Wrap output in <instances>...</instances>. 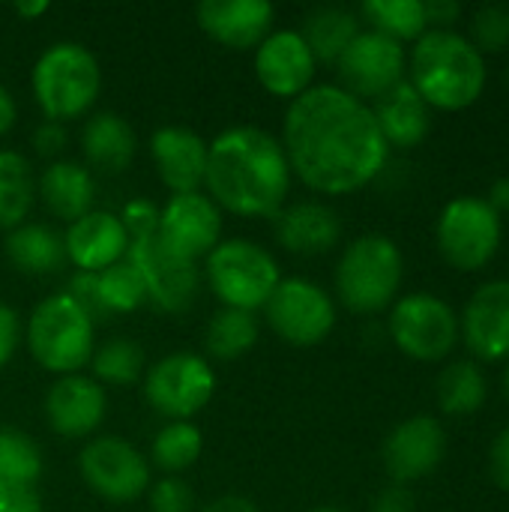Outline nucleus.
Instances as JSON below:
<instances>
[{"label": "nucleus", "instance_id": "obj_27", "mask_svg": "<svg viewBox=\"0 0 509 512\" xmlns=\"http://www.w3.org/2000/svg\"><path fill=\"white\" fill-rule=\"evenodd\" d=\"M6 258L18 273L27 276H48L66 264L63 234L42 222H24L6 234Z\"/></svg>", "mask_w": 509, "mask_h": 512}, {"label": "nucleus", "instance_id": "obj_49", "mask_svg": "<svg viewBox=\"0 0 509 512\" xmlns=\"http://www.w3.org/2000/svg\"><path fill=\"white\" fill-rule=\"evenodd\" d=\"M486 201L492 204V210H495L498 216H501V213H509V177H501V180L492 183Z\"/></svg>", "mask_w": 509, "mask_h": 512}, {"label": "nucleus", "instance_id": "obj_4", "mask_svg": "<svg viewBox=\"0 0 509 512\" xmlns=\"http://www.w3.org/2000/svg\"><path fill=\"white\" fill-rule=\"evenodd\" d=\"M102 90V69L90 48L54 42L33 63V96L45 120L63 123L93 108Z\"/></svg>", "mask_w": 509, "mask_h": 512}, {"label": "nucleus", "instance_id": "obj_25", "mask_svg": "<svg viewBox=\"0 0 509 512\" xmlns=\"http://www.w3.org/2000/svg\"><path fill=\"white\" fill-rule=\"evenodd\" d=\"M36 192L42 198V204L63 222H75L81 216H87L93 210V201H96V183H93V174L78 165V162H69V159H60V162H51L39 183H36Z\"/></svg>", "mask_w": 509, "mask_h": 512}, {"label": "nucleus", "instance_id": "obj_31", "mask_svg": "<svg viewBox=\"0 0 509 512\" xmlns=\"http://www.w3.org/2000/svg\"><path fill=\"white\" fill-rule=\"evenodd\" d=\"M207 354L213 360L231 363L237 357H243L246 351H252V345L258 342V321L255 312H243V309H228L222 306L210 324H207Z\"/></svg>", "mask_w": 509, "mask_h": 512}, {"label": "nucleus", "instance_id": "obj_1", "mask_svg": "<svg viewBox=\"0 0 509 512\" xmlns=\"http://www.w3.org/2000/svg\"><path fill=\"white\" fill-rule=\"evenodd\" d=\"M282 147L291 174L324 195H351L369 186L390 159L372 108L339 84H312L291 99Z\"/></svg>", "mask_w": 509, "mask_h": 512}, {"label": "nucleus", "instance_id": "obj_19", "mask_svg": "<svg viewBox=\"0 0 509 512\" xmlns=\"http://www.w3.org/2000/svg\"><path fill=\"white\" fill-rule=\"evenodd\" d=\"M195 18L213 42L246 51L273 33L276 9L267 0H201Z\"/></svg>", "mask_w": 509, "mask_h": 512}, {"label": "nucleus", "instance_id": "obj_36", "mask_svg": "<svg viewBox=\"0 0 509 512\" xmlns=\"http://www.w3.org/2000/svg\"><path fill=\"white\" fill-rule=\"evenodd\" d=\"M96 282H99V297H102L108 315H120V312L126 315V312H135L147 303L144 282L126 258L111 264L108 270L96 273Z\"/></svg>", "mask_w": 509, "mask_h": 512}, {"label": "nucleus", "instance_id": "obj_37", "mask_svg": "<svg viewBox=\"0 0 509 512\" xmlns=\"http://www.w3.org/2000/svg\"><path fill=\"white\" fill-rule=\"evenodd\" d=\"M474 45L477 51H507L509 48V3H483L474 12Z\"/></svg>", "mask_w": 509, "mask_h": 512}, {"label": "nucleus", "instance_id": "obj_35", "mask_svg": "<svg viewBox=\"0 0 509 512\" xmlns=\"http://www.w3.org/2000/svg\"><path fill=\"white\" fill-rule=\"evenodd\" d=\"M42 474L39 447L18 429L0 426V483L33 486Z\"/></svg>", "mask_w": 509, "mask_h": 512}, {"label": "nucleus", "instance_id": "obj_2", "mask_svg": "<svg viewBox=\"0 0 509 512\" xmlns=\"http://www.w3.org/2000/svg\"><path fill=\"white\" fill-rule=\"evenodd\" d=\"M204 186L219 210L261 219L276 216L291 192V165L279 138L255 126H234L207 144Z\"/></svg>", "mask_w": 509, "mask_h": 512}, {"label": "nucleus", "instance_id": "obj_3", "mask_svg": "<svg viewBox=\"0 0 509 512\" xmlns=\"http://www.w3.org/2000/svg\"><path fill=\"white\" fill-rule=\"evenodd\" d=\"M411 84L429 108L462 111L486 87V60L456 30H426L411 51Z\"/></svg>", "mask_w": 509, "mask_h": 512}, {"label": "nucleus", "instance_id": "obj_45", "mask_svg": "<svg viewBox=\"0 0 509 512\" xmlns=\"http://www.w3.org/2000/svg\"><path fill=\"white\" fill-rule=\"evenodd\" d=\"M417 510V504H414V495L408 492V486H390V489H384L378 498H375V504H372V512H414Z\"/></svg>", "mask_w": 509, "mask_h": 512}, {"label": "nucleus", "instance_id": "obj_30", "mask_svg": "<svg viewBox=\"0 0 509 512\" xmlns=\"http://www.w3.org/2000/svg\"><path fill=\"white\" fill-rule=\"evenodd\" d=\"M486 396H489L486 375L471 360L450 363L438 378V405L444 414H453V417L477 414L486 405Z\"/></svg>", "mask_w": 509, "mask_h": 512}, {"label": "nucleus", "instance_id": "obj_23", "mask_svg": "<svg viewBox=\"0 0 509 512\" xmlns=\"http://www.w3.org/2000/svg\"><path fill=\"white\" fill-rule=\"evenodd\" d=\"M276 240L297 255H321L342 237L339 213L321 201H297L276 216Z\"/></svg>", "mask_w": 509, "mask_h": 512}, {"label": "nucleus", "instance_id": "obj_28", "mask_svg": "<svg viewBox=\"0 0 509 512\" xmlns=\"http://www.w3.org/2000/svg\"><path fill=\"white\" fill-rule=\"evenodd\" d=\"M357 33H360V21L345 6H318L315 12L306 15V24L300 30L315 63H336Z\"/></svg>", "mask_w": 509, "mask_h": 512}, {"label": "nucleus", "instance_id": "obj_44", "mask_svg": "<svg viewBox=\"0 0 509 512\" xmlns=\"http://www.w3.org/2000/svg\"><path fill=\"white\" fill-rule=\"evenodd\" d=\"M489 471H492V480L509 492V426L495 438L492 450H489Z\"/></svg>", "mask_w": 509, "mask_h": 512}, {"label": "nucleus", "instance_id": "obj_12", "mask_svg": "<svg viewBox=\"0 0 509 512\" xmlns=\"http://www.w3.org/2000/svg\"><path fill=\"white\" fill-rule=\"evenodd\" d=\"M78 471L90 486V492H96L111 504L138 501L150 489L147 459L129 441L114 435L93 438L78 456Z\"/></svg>", "mask_w": 509, "mask_h": 512}, {"label": "nucleus", "instance_id": "obj_9", "mask_svg": "<svg viewBox=\"0 0 509 512\" xmlns=\"http://www.w3.org/2000/svg\"><path fill=\"white\" fill-rule=\"evenodd\" d=\"M267 324L270 330L297 348H312L330 336L336 327V303L333 297L315 285L312 279L291 276L279 279L276 291L270 294L267 306Z\"/></svg>", "mask_w": 509, "mask_h": 512}, {"label": "nucleus", "instance_id": "obj_6", "mask_svg": "<svg viewBox=\"0 0 509 512\" xmlns=\"http://www.w3.org/2000/svg\"><path fill=\"white\" fill-rule=\"evenodd\" d=\"M402 285V252L387 234L351 240L336 264V291L345 309L357 315L384 312Z\"/></svg>", "mask_w": 509, "mask_h": 512}, {"label": "nucleus", "instance_id": "obj_7", "mask_svg": "<svg viewBox=\"0 0 509 512\" xmlns=\"http://www.w3.org/2000/svg\"><path fill=\"white\" fill-rule=\"evenodd\" d=\"M279 279L276 258L252 240H219L207 255V285L228 309H264Z\"/></svg>", "mask_w": 509, "mask_h": 512}, {"label": "nucleus", "instance_id": "obj_29", "mask_svg": "<svg viewBox=\"0 0 509 512\" xmlns=\"http://www.w3.org/2000/svg\"><path fill=\"white\" fill-rule=\"evenodd\" d=\"M36 198L30 162L15 150H0V228L12 231L27 222Z\"/></svg>", "mask_w": 509, "mask_h": 512}, {"label": "nucleus", "instance_id": "obj_14", "mask_svg": "<svg viewBox=\"0 0 509 512\" xmlns=\"http://www.w3.org/2000/svg\"><path fill=\"white\" fill-rule=\"evenodd\" d=\"M342 90L357 99H378L393 90L405 75V48L402 42L378 33L360 30L354 42L336 60Z\"/></svg>", "mask_w": 509, "mask_h": 512}, {"label": "nucleus", "instance_id": "obj_15", "mask_svg": "<svg viewBox=\"0 0 509 512\" xmlns=\"http://www.w3.org/2000/svg\"><path fill=\"white\" fill-rule=\"evenodd\" d=\"M159 243L180 258H201L219 246L222 237V210L204 192L171 195L159 207Z\"/></svg>", "mask_w": 509, "mask_h": 512}, {"label": "nucleus", "instance_id": "obj_10", "mask_svg": "<svg viewBox=\"0 0 509 512\" xmlns=\"http://www.w3.org/2000/svg\"><path fill=\"white\" fill-rule=\"evenodd\" d=\"M438 249L456 270L486 267L501 246V216L486 198H453L438 219Z\"/></svg>", "mask_w": 509, "mask_h": 512}, {"label": "nucleus", "instance_id": "obj_17", "mask_svg": "<svg viewBox=\"0 0 509 512\" xmlns=\"http://www.w3.org/2000/svg\"><path fill=\"white\" fill-rule=\"evenodd\" d=\"M444 429L435 417H411L399 423L384 441V468L396 486H408L432 474L444 459Z\"/></svg>", "mask_w": 509, "mask_h": 512}, {"label": "nucleus", "instance_id": "obj_18", "mask_svg": "<svg viewBox=\"0 0 509 512\" xmlns=\"http://www.w3.org/2000/svg\"><path fill=\"white\" fill-rule=\"evenodd\" d=\"M459 336L480 360L509 357V279L480 285L459 321Z\"/></svg>", "mask_w": 509, "mask_h": 512}, {"label": "nucleus", "instance_id": "obj_39", "mask_svg": "<svg viewBox=\"0 0 509 512\" xmlns=\"http://www.w3.org/2000/svg\"><path fill=\"white\" fill-rule=\"evenodd\" d=\"M192 507H195V495L189 483H183L180 477H165L150 489L153 512H192Z\"/></svg>", "mask_w": 509, "mask_h": 512}, {"label": "nucleus", "instance_id": "obj_21", "mask_svg": "<svg viewBox=\"0 0 509 512\" xmlns=\"http://www.w3.org/2000/svg\"><path fill=\"white\" fill-rule=\"evenodd\" d=\"M63 246H66V261H72L78 273H102L126 258L129 234L120 216L108 210H90L87 216L75 219L66 228Z\"/></svg>", "mask_w": 509, "mask_h": 512}, {"label": "nucleus", "instance_id": "obj_43", "mask_svg": "<svg viewBox=\"0 0 509 512\" xmlns=\"http://www.w3.org/2000/svg\"><path fill=\"white\" fill-rule=\"evenodd\" d=\"M66 141H69L66 126H63V123H54V120H45V123L33 132V147H36V153L45 156V159L63 153Z\"/></svg>", "mask_w": 509, "mask_h": 512}, {"label": "nucleus", "instance_id": "obj_52", "mask_svg": "<svg viewBox=\"0 0 509 512\" xmlns=\"http://www.w3.org/2000/svg\"><path fill=\"white\" fill-rule=\"evenodd\" d=\"M309 512H345V510H339V507H318V510H309Z\"/></svg>", "mask_w": 509, "mask_h": 512}, {"label": "nucleus", "instance_id": "obj_26", "mask_svg": "<svg viewBox=\"0 0 509 512\" xmlns=\"http://www.w3.org/2000/svg\"><path fill=\"white\" fill-rule=\"evenodd\" d=\"M81 150H84V159L96 171H102V174H120L135 159V132H132V126L120 114L99 111V114H93L84 123Z\"/></svg>", "mask_w": 509, "mask_h": 512}, {"label": "nucleus", "instance_id": "obj_5", "mask_svg": "<svg viewBox=\"0 0 509 512\" xmlns=\"http://www.w3.org/2000/svg\"><path fill=\"white\" fill-rule=\"evenodd\" d=\"M30 357L54 375H78L96 351V324L63 291L45 297L27 321Z\"/></svg>", "mask_w": 509, "mask_h": 512}, {"label": "nucleus", "instance_id": "obj_51", "mask_svg": "<svg viewBox=\"0 0 509 512\" xmlns=\"http://www.w3.org/2000/svg\"><path fill=\"white\" fill-rule=\"evenodd\" d=\"M504 396H507V402H509V363H507V372H504Z\"/></svg>", "mask_w": 509, "mask_h": 512}, {"label": "nucleus", "instance_id": "obj_40", "mask_svg": "<svg viewBox=\"0 0 509 512\" xmlns=\"http://www.w3.org/2000/svg\"><path fill=\"white\" fill-rule=\"evenodd\" d=\"M87 315H90V321L93 324H99V321H108L111 315H108V309H105V303H102V297H99V282H96V273H75L72 276V282H69V291H66Z\"/></svg>", "mask_w": 509, "mask_h": 512}, {"label": "nucleus", "instance_id": "obj_47", "mask_svg": "<svg viewBox=\"0 0 509 512\" xmlns=\"http://www.w3.org/2000/svg\"><path fill=\"white\" fill-rule=\"evenodd\" d=\"M201 512H261L249 498H243V495H222V498H216V501H210L207 507Z\"/></svg>", "mask_w": 509, "mask_h": 512}, {"label": "nucleus", "instance_id": "obj_8", "mask_svg": "<svg viewBox=\"0 0 509 512\" xmlns=\"http://www.w3.org/2000/svg\"><path fill=\"white\" fill-rule=\"evenodd\" d=\"M213 393H216V372L204 357L192 351H174L156 360L144 378V396L150 408L168 417V423L195 417L210 405Z\"/></svg>", "mask_w": 509, "mask_h": 512}, {"label": "nucleus", "instance_id": "obj_32", "mask_svg": "<svg viewBox=\"0 0 509 512\" xmlns=\"http://www.w3.org/2000/svg\"><path fill=\"white\" fill-rule=\"evenodd\" d=\"M363 18L372 24V30L402 42V39H420L429 30L423 0H366L360 6Z\"/></svg>", "mask_w": 509, "mask_h": 512}, {"label": "nucleus", "instance_id": "obj_20", "mask_svg": "<svg viewBox=\"0 0 509 512\" xmlns=\"http://www.w3.org/2000/svg\"><path fill=\"white\" fill-rule=\"evenodd\" d=\"M105 387L84 375H63L51 384L45 396V417L48 426L60 438H87L105 420Z\"/></svg>", "mask_w": 509, "mask_h": 512}, {"label": "nucleus", "instance_id": "obj_16", "mask_svg": "<svg viewBox=\"0 0 509 512\" xmlns=\"http://www.w3.org/2000/svg\"><path fill=\"white\" fill-rule=\"evenodd\" d=\"M315 66L318 63L300 30H273L255 48V78L279 99H297L306 93L315 81Z\"/></svg>", "mask_w": 509, "mask_h": 512}, {"label": "nucleus", "instance_id": "obj_42", "mask_svg": "<svg viewBox=\"0 0 509 512\" xmlns=\"http://www.w3.org/2000/svg\"><path fill=\"white\" fill-rule=\"evenodd\" d=\"M18 339H21V321H18V312L6 303H0V369L12 360L15 348H18Z\"/></svg>", "mask_w": 509, "mask_h": 512}, {"label": "nucleus", "instance_id": "obj_24", "mask_svg": "<svg viewBox=\"0 0 509 512\" xmlns=\"http://www.w3.org/2000/svg\"><path fill=\"white\" fill-rule=\"evenodd\" d=\"M372 114L378 120V129L387 147H417L429 135V126H432L429 105L405 78L393 90L375 99Z\"/></svg>", "mask_w": 509, "mask_h": 512}, {"label": "nucleus", "instance_id": "obj_11", "mask_svg": "<svg viewBox=\"0 0 509 512\" xmlns=\"http://www.w3.org/2000/svg\"><path fill=\"white\" fill-rule=\"evenodd\" d=\"M390 336L411 360H444L459 342L453 306L435 294H408L390 309Z\"/></svg>", "mask_w": 509, "mask_h": 512}, {"label": "nucleus", "instance_id": "obj_34", "mask_svg": "<svg viewBox=\"0 0 509 512\" xmlns=\"http://www.w3.org/2000/svg\"><path fill=\"white\" fill-rule=\"evenodd\" d=\"M90 369L102 384L129 387L144 375V351L132 339H108L93 351Z\"/></svg>", "mask_w": 509, "mask_h": 512}, {"label": "nucleus", "instance_id": "obj_33", "mask_svg": "<svg viewBox=\"0 0 509 512\" xmlns=\"http://www.w3.org/2000/svg\"><path fill=\"white\" fill-rule=\"evenodd\" d=\"M201 450H204V438H201L198 426H192L189 420H177V423H168L159 429V435L153 438L150 456L171 477V474L192 468L198 462Z\"/></svg>", "mask_w": 509, "mask_h": 512}, {"label": "nucleus", "instance_id": "obj_48", "mask_svg": "<svg viewBox=\"0 0 509 512\" xmlns=\"http://www.w3.org/2000/svg\"><path fill=\"white\" fill-rule=\"evenodd\" d=\"M15 117H18L15 99H12V93L0 84V138L15 126Z\"/></svg>", "mask_w": 509, "mask_h": 512}, {"label": "nucleus", "instance_id": "obj_41", "mask_svg": "<svg viewBox=\"0 0 509 512\" xmlns=\"http://www.w3.org/2000/svg\"><path fill=\"white\" fill-rule=\"evenodd\" d=\"M0 512H42V498L36 486L0 483Z\"/></svg>", "mask_w": 509, "mask_h": 512}, {"label": "nucleus", "instance_id": "obj_50", "mask_svg": "<svg viewBox=\"0 0 509 512\" xmlns=\"http://www.w3.org/2000/svg\"><path fill=\"white\" fill-rule=\"evenodd\" d=\"M51 9V3H45V0H36V3H15V12L21 15V18H36V15H45Z\"/></svg>", "mask_w": 509, "mask_h": 512}, {"label": "nucleus", "instance_id": "obj_46", "mask_svg": "<svg viewBox=\"0 0 509 512\" xmlns=\"http://www.w3.org/2000/svg\"><path fill=\"white\" fill-rule=\"evenodd\" d=\"M423 9H426V21L435 24V30H450V24L459 21L462 15L459 0H423Z\"/></svg>", "mask_w": 509, "mask_h": 512}, {"label": "nucleus", "instance_id": "obj_38", "mask_svg": "<svg viewBox=\"0 0 509 512\" xmlns=\"http://www.w3.org/2000/svg\"><path fill=\"white\" fill-rule=\"evenodd\" d=\"M120 222L129 234V243L132 240H147V237H156L159 234V207L147 198H132L126 201L123 213H120Z\"/></svg>", "mask_w": 509, "mask_h": 512}, {"label": "nucleus", "instance_id": "obj_22", "mask_svg": "<svg viewBox=\"0 0 509 512\" xmlns=\"http://www.w3.org/2000/svg\"><path fill=\"white\" fill-rule=\"evenodd\" d=\"M150 153L159 171V180L171 195L198 192L207 171V141L186 126H162L150 138Z\"/></svg>", "mask_w": 509, "mask_h": 512}, {"label": "nucleus", "instance_id": "obj_13", "mask_svg": "<svg viewBox=\"0 0 509 512\" xmlns=\"http://www.w3.org/2000/svg\"><path fill=\"white\" fill-rule=\"evenodd\" d=\"M126 261L138 270L147 300L153 306H159L162 312L180 315L195 303L198 285H201L195 261L174 255L171 249H165L159 243V237L132 240Z\"/></svg>", "mask_w": 509, "mask_h": 512}]
</instances>
